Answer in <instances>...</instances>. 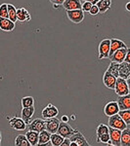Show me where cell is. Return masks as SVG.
<instances>
[{
	"label": "cell",
	"instance_id": "cell-1",
	"mask_svg": "<svg viewBox=\"0 0 130 146\" xmlns=\"http://www.w3.org/2000/svg\"><path fill=\"white\" fill-rule=\"evenodd\" d=\"M115 92L119 96L130 94L129 87H128V84H127L126 80L123 78H120V77H117V83H115Z\"/></svg>",
	"mask_w": 130,
	"mask_h": 146
},
{
	"label": "cell",
	"instance_id": "cell-2",
	"mask_svg": "<svg viewBox=\"0 0 130 146\" xmlns=\"http://www.w3.org/2000/svg\"><path fill=\"white\" fill-rule=\"evenodd\" d=\"M109 127H112L113 129H117L122 131V129L127 128V124L125 123L123 119L117 113V114H115L113 116H110V118H109Z\"/></svg>",
	"mask_w": 130,
	"mask_h": 146
},
{
	"label": "cell",
	"instance_id": "cell-3",
	"mask_svg": "<svg viewBox=\"0 0 130 146\" xmlns=\"http://www.w3.org/2000/svg\"><path fill=\"white\" fill-rule=\"evenodd\" d=\"M111 49V39H104L100 42L98 47L99 56L98 60H103V58H109V54H110Z\"/></svg>",
	"mask_w": 130,
	"mask_h": 146
},
{
	"label": "cell",
	"instance_id": "cell-4",
	"mask_svg": "<svg viewBox=\"0 0 130 146\" xmlns=\"http://www.w3.org/2000/svg\"><path fill=\"white\" fill-rule=\"evenodd\" d=\"M67 17L68 20L74 23H80L84 20V12L82 9H76V10H68Z\"/></svg>",
	"mask_w": 130,
	"mask_h": 146
},
{
	"label": "cell",
	"instance_id": "cell-5",
	"mask_svg": "<svg viewBox=\"0 0 130 146\" xmlns=\"http://www.w3.org/2000/svg\"><path fill=\"white\" fill-rule=\"evenodd\" d=\"M74 131H75V129H72L70 124H68L67 122L61 121L57 133H58L60 135H62L64 138H67V137L70 138V136L74 133Z\"/></svg>",
	"mask_w": 130,
	"mask_h": 146
},
{
	"label": "cell",
	"instance_id": "cell-6",
	"mask_svg": "<svg viewBox=\"0 0 130 146\" xmlns=\"http://www.w3.org/2000/svg\"><path fill=\"white\" fill-rule=\"evenodd\" d=\"M58 114H59V109L55 106V105L51 104V103H49V104L47 105L41 112V115L44 120L56 117Z\"/></svg>",
	"mask_w": 130,
	"mask_h": 146
},
{
	"label": "cell",
	"instance_id": "cell-7",
	"mask_svg": "<svg viewBox=\"0 0 130 146\" xmlns=\"http://www.w3.org/2000/svg\"><path fill=\"white\" fill-rule=\"evenodd\" d=\"M9 124L15 131H25L27 128V124L22 118L13 117L9 120Z\"/></svg>",
	"mask_w": 130,
	"mask_h": 146
},
{
	"label": "cell",
	"instance_id": "cell-8",
	"mask_svg": "<svg viewBox=\"0 0 130 146\" xmlns=\"http://www.w3.org/2000/svg\"><path fill=\"white\" fill-rule=\"evenodd\" d=\"M27 126H28V129H29V131H37V133H40V131L46 129L45 120H43V119H35L34 121L30 122Z\"/></svg>",
	"mask_w": 130,
	"mask_h": 146
},
{
	"label": "cell",
	"instance_id": "cell-9",
	"mask_svg": "<svg viewBox=\"0 0 130 146\" xmlns=\"http://www.w3.org/2000/svg\"><path fill=\"white\" fill-rule=\"evenodd\" d=\"M119 112V107L117 104V101H109L104 108V113L106 116H113Z\"/></svg>",
	"mask_w": 130,
	"mask_h": 146
},
{
	"label": "cell",
	"instance_id": "cell-10",
	"mask_svg": "<svg viewBox=\"0 0 130 146\" xmlns=\"http://www.w3.org/2000/svg\"><path fill=\"white\" fill-rule=\"evenodd\" d=\"M121 131L120 129H113L112 127H109V133H110V139L112 141V145L119 146L120 144V137H121Z\"/></svg>",
	"mask_w": 130,
	"mask_h": 146
},
{
	"label": "cell",
	"instance_id": "cell-11",
	"mask_svg": "<svg viewBox=\"0 0 130 146\" xmlns=\"http://www.w3.org/2000/svg\"><path fill=\"white\" fill-rule=\"evenodd\" d=\"M70 141L76 143L77 146H88L89 143L86 140V138L84 137V135L78 131V129H75L74 133L70 137Z\"/></svg>",
	"mask_w": 130,
	"mask_h": 146
},
{
	"label": "cell",
	"instance_id": "cell-12",
	"mask_svg": "<svg viewBox=\"0 0 130 146\" xmlns=\"http://www.w3.org/2000/svg\"><path fill=\"white\" fill-rule=\"evenodd\" d=\"M117 77H115V75H113L112 73L106 71L104 73L103 76V82L104 85H105L107 88L111 89V90H115V83H117Z\"/></svg>",
	"mask_w": 130,
	"mask_h": 146
},
{
	"label": "cell",
	"instance_id": "cell-13",
	"mask_svg": "<svg viewBox=\"0 0 130 146\" xmlns=\"http://www.w3.org/2000/svg\"><path fill=\"white\" fill-rule=\"evenodd\" d=\"M60 120L56 117H53V118H49L45 120V127L46 129L51 133H55L58 131L59 125H60Z\"/></svg>",
	"mask_w": 130,
	"mask_h": 146
},
{
	"label": "cell",
	"instance_id": "cell-14",
	"mask_svg": "<svg viewBox=\"0 0 130 146\" xmlns=\"http://www.w3.org/2000/svg\"><path fill=\"white\" fill-rule=\"evenodd\" d=\"M126 52H127V48L119 49V50H117L112 56H110V60H112V62L121 63L122 62H124L125 56H126Z\"/></svg>",
	"mask_w": 130,
	"mask_h": 146
},
{
	"label": "cell",
	"instance_id": "cell-15",
	"mask_svg": "<svg viewBox=\"0 0 130 146\" xmlns=\"http://www.w3.org/2000/svg\"><path fill=\"white\" fill-rule=\"evenodd\" d=\"M0 29L3 31H13L15 29V23L12 22L9 18L0 17Z\"/></svg>",
	"mask_w": 130,
	"mask_h": 146
},
{
	"label": "cell",
	"instance_id": "cell-16",
	"mask_svg": "<svg viewBox=\"0 0 130 146\" xmlns=\"http://www.w3.org/2000/svg\"><path fill=\"white\" fill-rule=\"evenodd\" d=\"M119 77L127 80L130 77V63L126 62H122L119 63Z\"/></svg>",
	"mask_w": 130,
	"mask_h": 146
},
{
	"label": "cell",
	"instance_id": "cell-17",
	"mask_svg": "<svg viewBox=\"0 0 130 146\" xmlns=\"http://www.w3.org/2000/svg\"><path fill=\"white\" fill-rule=\"evenodd\" d=\"M121 48H127L126 44H125L122 40L115 39V38L111 39V49H110V54H109V58H110L115 51Z\"/></svg>",
	"mask_w": 130,
	"mask_h": 146
},
{
	"label": "cell",
	"instance_id": "cell-18",
	"mask_svg": "<svg viewBox=\"0 0 130 146\" xmlns=\"http://www.w3.org/2000/svg\"><path fill=\"white\" fill-rule=\"evenodd\" d=\"M63 7L66 9V11L76 10V9H82V3L80 0H65Z\"/></svg>",
	"mask_w": 130,
	"mask_h": 146
},
{
	"label": "cell",
	"instance_id": "cell-19",
	"mask_svg": "<svg viewBox=\"0 0 130 146\" xmlns=\"http://www.w3.org/2000/svg\"><path fill=\"white\" fill-rule=\"evenodd\" d=\"M50 137H51V133H49L47 129L40 131L39 137H38V144L37 145H45V146L52 145Z\"/></svg>",
	"mask_w": 130,
	"mask_h": 146
},
{
	"label": "cell",
	"instance_id": "cell-20",
	"mask_svg": "<svg viewBox=\"0 0 130 146\" xmlns=\"http://www.w3.org/2000/svg\"><path fill=\"white\" fill-rule=\"evenodd\" d=\"M35 108L34 106H29V107H23L22 109V119L25 122L27 125L30 123L32 116L34 114Z\"/></svg>",
	"mask_w": 130,
	"mask_h": 146
},
{
	"label": "cell",
	"instance_id": "cell-21",
	"mask_svg": "<svg viewBox=\"0 0 130 146\" xmlns=\"http://www.w3.org/2000/svg\"><path fill=\"white\" fill-rule=\"evenodd\" d=\"M119 110H126L130 109V94L125 96H121L117 100Z\"/></svg>",
	"mask_w": 130,
	"mask_h": 146
},
{
	"label": "cell",
	"instance_id": "cell-22",
	"mask_svg": "<svg viewBox=\"0 0 130 146\" xmlns=\"http://www.w3.org/2000/svg\"><path fill=\"white\" fill-rule=\"evenodd\" d=\"M17 19L19 22H29L31 20V16L27 9L20 8L17 10Z\"/></svg>",
	"mask_w": 130,
	"mask_h": 146
},
{
	"label": "cell",
	"instance_id": "cell-23",
	"mask_svg": "<svg viewBox=\"0 0 130 146\" xmlns=\"http://www.w3.org/2000/svg\"><path fill=\"white\" fill-rule=\"evenodd\" d=\"M25 136H27L28 142L31 146H34V145H37L38 144V137H39V133L37 131H29L27 133H25Z\"/></svg>",
	"mask_w": 130,
	"mask_h": 146
},
{
	"label": "cell",
	"instance_id": "cell-24",
	"mask_svg": "<svg viewBox=\"0 0 130 146\" xmlns=\"http://www.w3.org/2000/svg\"><path fill=\"white\" fill-rule=\"evenodd\" d=\"M99 8V14H105L106 12L110 10L112 5V0H99L96 4Z\"/></svg>",
	"mask_w": 130,
	"mask_h": 146
},
{
	"label": "cell",
	"instance_id": "cell-25",
	"mask_svg": "<svg viewBox=\"0 0 130 146\" xmlns=\"http://www.w3.org/2000/svg\"><path fill=\"white\" fill-rule=\"evenodd\" d=\"M120 144L123 146H130V129L126 128L122 129L121 137H120Z\"/></svg>",
	"mask_w": 130,
	"mask_h": 146
},
{
	"label": "cell",
	"instance_id": "cell-26",
	"mask_svg": "<svg viewBox=\"0 0 130 146\" xmlns=\"http://www.w3.org/2000/svg\"><path fill=\"white\" fill-rule=\"evenodd\" d=\"M7 5H8V18L14 23L18 22L17 9H16V7L14 5H12V4H7Z\"/></svg>",
	"mask_w": 130,
	"mask_h": 146
},
{
	"label": "cell",
	"instance_id": "cell-27",
	"mask_svg": "<svg viewBox=\"0 0 130 146\" xmlns=\"http://www.w3.org/2000/svg\"><path fill=\"white\" fill-rule=\"evenodd\" d=\"M64 139H65V138H64L62 135H59L58 133H51L50 141H51L52 145H54V146H61V144H62V142H63Z\"/></svg>",
	"mask_w": 130,
	"mask_h": 146
},
{
	"label": "cell",
	"instance_id": "cell-28",
	"mask_svg": "<svg viewBox=\"0 0 130 146\" xmlns=\"http://www.w3.org/2000/svg\"><path fill=\"white\" fill-rule=\"evenodd\" d=\"M15 145L16 146H29V142H28L25 135H20L16 137L15 140Z\"/></svg>",
	"mask_w": 130,
	"mask_h": 146
},
{
	"label": "cell",
	"instance_id": "cell-29",
	"mask_svg": "<svg viewBox=\"0 0 130 146\" xmlns=\"http://www.w3.org/2000/svg\"><path fill=\"white\" fill-rule=\"evenodd\" d=\"M119 63L115 62H111L110 65H109L107 71L112 73L115 77H119Z\"/></svg>",
	"mask_w": 130,
	"mask_h": 146
},
{
	"label": "cell",
	"instance_id": "cell-30",
	"mask_svg": "<svg viewBox=\"0 0 130 146\" xmlns=\"http://www.w3.org/2000/svg\"><path fill=\"white\" fill-rule=\"evenodd\" d=\"M97 142L101 143V144L112 145V141H111V139H110V133H104V135L97 136Z\"/></svg>",
	"mask_w": 130,
	"mask_h": 146
},
{
	"label": "cell",
	"instance_id": "cell-31",
	"mask_svg": "<svg viewBox=\"0 0 130 146\" xmlns=\"http://www.w3.org/2000/svg\"><path fill=\"white\" fill-rule=\"evenodd\" d=\"M23 107H29V106H34V98L32 96H25L22 98L21 100Z\"/></svg>",
	"mask_w": 130,
	"mask_h": 146
},
{
	"label": "cell",
	"instance_id": "cell-32",
	"mask_svg": "<svg viewBox=\"0 0 130 146\" xmlns=\"http://www.w3.org/2000/svg\"><path fill=\"white\" fill-rule=\"evenodd\" d=\"M119 114L120 115L123 121L126 123L127 125H130V109H126V110H119Z\"/></svg>",
	"mask_w": 130,
	"mask_h": 146
},
{
	"label": "cell",
	"instance_id": "cell-33",
	"mask_svg": "<svg viewBox=\"0 0 130 146\" xmlns=\"http://www.w3.org/2000/svg\"><path fill=\"white\" fill-rule=\"evenodd\" d=\"M109 133V127L106 126L104 124H100L97 128V131H96V135L97 136L98 135H104V133Z\"/></svg>",
	"mask_w": 130,
	"mask_h": 146
},
{
	"label": "cell",
	"instance_id": "cell-34",
	"mask_svg": "<svg viewBox=\"0 0 130 146\" xmlns=\"http://www.w3.org/2000/svg\"><path fill=\"white\" fill-rule=\"evenodd\" d=\"M0 17L8 18V5H7V3H3L0 5Z\"/></svg>",
	"mask_w": 130,
	"mask_h": 146
},
{
	"label": "cell",
	"instance_id": "cell-35",
	"mask_svg": "<svg viewBox=\"0 0 130 146\" xmlns=\"http://www.w3.org/2000/svg\"><path fill=\"white\" fill-rule=\"evenodd\" d=\"M92 7V4L88 1H85L82 3V11L83 12H89Z\"/></svg>",
	"mask_w": 130,
	"mask_h": 146
},
{
	"label": "cell",
	"instance_id": "cell-36",
	"mask_svg": "<svg viewBox=\"0 0 130 146\" xmlns=\"http://www.w3.org/2000/svg\"><path fill=\"white\" fill-rule=\"evenodd\" d=\"M88 13L90 14V15H92V16L98 15V14H99V8H98V6H97V5H92L90 11H89Z\"/></svg>",
	"mask_w": 130,
	"mask_h": 146
},
{
	"label": "cell",
	"instance_id": "cell-37",
	"mask_svg": "<svg viewBox=\"0 0 130 146\" xmlns=\"http://www.w3.org/2000/svg\"><path fill=\"white\" fill-rule=\"evenodd\" d=\"M124 62L130 63V48H127V52H126V56H125Z\"/></svg>",
	"mask_w": 130,
	"mask_h": 146
},
{
	"label": "cell",
	"instance_id": "cell-38",
	"mask_svg": "<svg viewBox=\"0 0 130 146\" xmlns=\"http://www.w3.org/2000/svg\"><path fill=\"white\" fill-rule=\"evenodd\" d=\"M65 0H50V2L54 5H63Z\"/></svg>",
	"mask_w": 130,
	"mask_h": 146
},
{
	"label": "cell",
	"instance_id": "cell-39",
	"mask_svg": "<svg viewBox=\"0 0 130 146\" xmlns=\"http://www.w3.org/2000/svg\"><path fill=\"white\" fill-rule=\"evenodd\" d=\"M70 139L68 137H67V138H65V139L63 140L61 146H70Z\"/></svg>",
	"mask_w": 130,
	"mask_h": 146
},
{
	"label": "cell",
	"instance_id": "cell-40",
	"mask_svg": "<svg viewBox=\"0 0 130 146\" xmlns=\"http://www.w3.org/2000/svg\"><path fill=\"white\" fill-rule=\"evenodd\" d=\"M87 1L90 2V3L92 4V5H96V4L99 2V0H87Z\"/></svg>",
	"mask_w": 130,
	"mask_h": 146
},
{
	"label": "cell",
	"instance_id": "cell-41",
	"mask_svg": "<svg viewBox=\"0 0 130 146\" xmlns=\"http://www.w3.org/2000/svg\"><path fill=\"white\" fill-rule=\"evenodd\" d=\"M61 121H63V122H68V117L67 116V115H64V116L62 117V120Z\"/></svg>",
	"mask_w": 130,
	"mask_h": 146
},
{
	"label": "cell",
	"instance_id": "cell-42",
	"mask_svg": "<svg viewBox=\"0 0 130 146\" xmlns=\"http://www.w3.org/2000/svg\"><path fill=\"white\" fill-rule=\"evenodd\" d=\"M125 8H126V10L130 12V1L128 2V3H126V5H125Z\"/></svg>",
	"mask_w": 130,
	"mask_h": 146
},
{
	"label": "cell",
	"instance_id": "cell-43",
	"mask_svg": "<svg viewBox=\"0 0 130 146\" xmlns=\"http://www.w3.org/2000/svg\"><path fill=\"white\" fill-rule=\"evenodd\" d=\"M126 82H127V84H128V87H129V91H130V77L128 79L126 80Z\"/></svg>",
	"mask_w": 130,
	"mask_h": 146
},
{
	"label": "cell",
	"instance_id": "cell-44",
	"mask_svg": "<svg viewBox=\"0 0 130 146\" xmlns=\"http://www.w3.org/2000/svg\"><path fill=\"white\" fill-rule=\"evenodd\" d=\"M1 140H2V133H1V131H0V144H1Z\"/></svg>",
	"mask_w": 130,
	"mask_h": 146
},
{
	"label": "cell",
	"instance_id": "cell-45",
	"mask_svg": "<svg viewBox=\"0 0 130 146\" xmlns=\"http://www.w3.org/2000/svg\"><path fill=\"white\" fill-rule=\"evenodd\" d=\"M81 1V3H83V2H85V1H87V0H80Z\"/></svg>",
	"mask_w": 130,
	"mask_h": 146
},
{
	"label": "cell",
	"instance_id": "cell-46",
	"mask_svg": "<svg viewBox=\"0 0 130 146\" xmlns=\"http://www.w3.org/2000/svg\"><path fill=\"white\" fill-rule=\"evenodd\" d=\"M129 1H130V0H129Z\"/></svg>",
	"mask_w": 130,
	"mask_h": 146
}]
</instances>
